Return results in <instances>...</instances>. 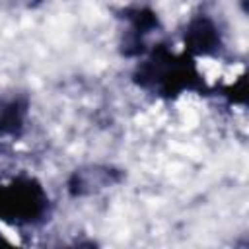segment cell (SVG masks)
<instances>
[{
	"instance_id": "cell-1",
	"label": "cell",
	"mask_w": 249,
	"mask_h": 249,
	"mask_svg": "<svg viewBox=\"0 0 249 249\" xmlns=\"http://www.w3.org/2000/svg\"><path fill=\"white\" fill-rule=\"evenodd\" d=\"M187 37H189V45L191 49H196L198 53H210L212 49H216V29L210 21L206 19H198V21H193L189 31H187Z\"/></svg>"
}]
</instances>
